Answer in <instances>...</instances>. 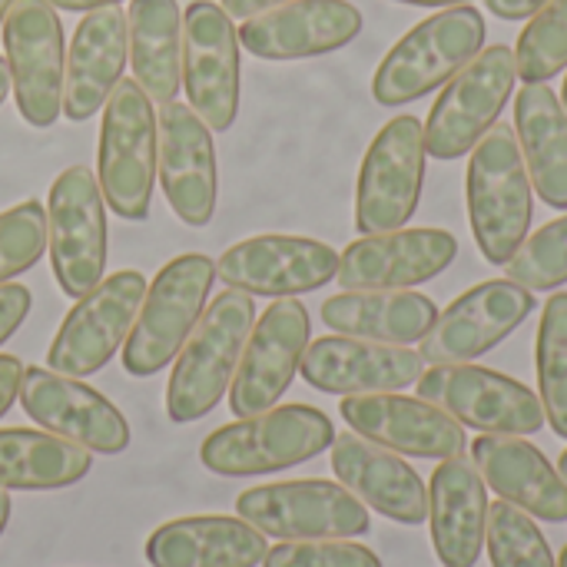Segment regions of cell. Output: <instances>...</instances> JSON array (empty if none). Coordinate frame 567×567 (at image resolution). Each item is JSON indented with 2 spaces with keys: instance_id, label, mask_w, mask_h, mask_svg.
<instances>
[{
  "instance_id": "1",
  "label": "cell",
  "mask_w": 567,
  "mask_h": 567,
  "mask_svg": "<svg viewBox=\"0 0 567 567\" xmlns=\"http://www.w3.org/2000/svg\"><path fill=\"white\" fill-rule=\"evenodd\" d=\"M256 322V302L243 289H226L213 296V306L203 309L196 329L176 355L169 385H166V415L176 425L199 422L209 415L219 399L229 392L249 329Z\"/></svg>"
},
{
  "instance_id": "2",
  "label": "cell",
  "mask_w": 567,
  "mask_h": 567,
  "mask_svg": "<svg viewBox=\"0 0 567 567\" xmlns=\"http://www.w3.org/2000/svg\"><path fill=\"white\" fill-rule=\"evenodd\" d=\"M532 176L508 123H495L468 159L465 199L475 243L492 266H508L528 239L532 226Z\"/></svg>"
},
{
  "instance_id": "3",
  "label": "cell",
  "mask_w": 567,
  "mask_h": 567,
  "mask_svg": "<svg viewBox=\"0 0 567 567\" xmlns=\"http://www.w3.org/2000/svg\"><path fill=\"white\" fill-rule=\"evenodd\" d=\"M159 169V120L136 80H120L100 123L96 173L106 206L130 223H143L153 206Z\"/></svg>"
},
{
  "instance_id": "4",
  "label": "cell",
  "mask_w": 567,
  "mask_h": 567,
  "mask_svg": "<svg viewBox=\"0 0 567 567\" xmlns=\"http://www.w3.org/2000/svg\"><path fill=\"white\" fill-rule=\"evenodd\" d=\"M332 439L336 429L326 412L312 405H279L216 429L203 442L199 462L223 478H256L322 455L332 449Z\"/></svg>"
},
{
  "instance_id": "5",
  "label": "cell",
  "mask_w": 567,
  "mask_h": 567,
  "mask_svg": "<svg viewBox=\"0 0 567 567\" xmlns=\"http://www.w3.org/2000/svg\"><path fill=\"white\" fill-rule=\"evenodd\" d=\"M485 47V17L462 3L415 23L379 63L372 96L382 106H402L445 86Z\"/></svg>"
},
{
  "instance_id": "6",
  "label": "cell",
  "mask_w": 567,
  "mask_h": 567,
  "mask_svg": "<svg viewBox=\"0 0 567 567\" xmlns=\"http://www.w3.org/2000/svg\"><path fill=\"white\" fill-rule=\"evenodd\" d=\"M213 279L216 266L203 252L176 256L156 272L123 342V369L133 379H150L179 355L206 309Z\"/></svg>"
},
{
  "instance_id": "7",
  "label": "cell",
  "mask_w": 567,
  "mask_h": 567,
  "mask_svg": "<svg viewBox=\"0 0 567 567\" xmlns=\"http://www.w3.org/2000/svg\"><path fill=\"white\" fill-rule=\"evenodd\" d=\"M47 249L53 276L70 299L86 296L106 276V199L86 166H66L47 199Z\"/></svg>"
},
{
  "instance_id": "8",
  "label": "cell",
  "mask_w": 567,
  "mask_h": 567,
  "mask_svg": "<svg viewBox=\"0 0 567 567\" xmlns=\"http://www.w3.org/2000/svg\"><path fill=\"white\" fill-rule=\"evenodd\" d=\"M236 515L279 542L359 538L372 525L369 508L346 485L322 478L256 485L236 498Z\"/></svg>"
},
{
  "instance_id": "9",
  "label": "cell",
  "mask_w": 567,
  "mask_h": 567,
  "mask_svg": "<svg viewBox=\"0 0 567 567\" xmlns=\"http://www.w3.org/2000/svg\"><path fill=\"white\" fill-rule=\"evenodd\" d=\"M425 126L412 113L389 120L375 133L355 186V229L362 236L402 229L415 216L425 183Z\"/></svg>"
},
{
  "instance_id": "10",
  "label": "cell",
  "mask_w": 567,
  "mask_h": 567,
  "mask_svg": "<svg viewBox=\"0 0 567 567\" xmlns=\"http://www.w3.org/2000/svg\"><path fill=\"white\" fill-rule=\"evenodd\" d=\"M518 70L515 50L505 43L485 47L465 70H458L425 123V150L435 159H458L478 146V140L498 123L505 103L512 100Z\"/></svg>"
},
{
  "instance_id": "11",
  "label": "cell",
  "mask_w": 567,
  "mask_h": 567,
  "mask_svg": "<svg viewBox=\"0 0 567 567\" xmlns=\"http://www.w3.org/2000/svg\"><path fill=\"white\" fill-rule=\"evenodd\" d=\"M3 60L17 113L30 126H53L63 113V23L50 0H13L3 17Z\"/></svg>"
},
{
  "instance_id": "12",
  "label": "cell",
  "mask_w": 567,
  "mask_h": 567,
  "mask_svg": "<svg viewBox=\"0 0 567 567\" xmlns=\"http://www.w3.org/2000/svg\"><path fill=\"white\" fill-rule=\"evenodd\" d=\"M419 399L449 412L462 429H475L485 435H535L545 429L542 399L492 369L462 362V365H432L422 372Z\"/></svg>"
},
{
  "instance_id": "13",
  "label": "cell",
  "mask_w": 567,
  "mask_h": 567,
  "mask_svg": "<svg viewBox=\"0 0 567 567\" xmlns=\"http://www.w3.org/2000/svg\"><path fill=\"white\" fill-rule=\"evenodd\" d=\"M143 296L146 279L136 269L113 272L86 296H80L50 342V369L70 379H86L100 372L123 349Z\"/></svg>"
},
{
  "instance_id": "14",
  "label": "cell",
  "mask_w": 567,
  "mask_h": 567,
  "mask_svg": "<svg viewBox=\"0 0 567 567\" xmlns=\"http://www.w3.org/2000/svg\"><path fill=\"white\" fill-rule=\"evenodd\" d=\"M239 33L233 17L213 0H193L183 13V86L189 110L226 133L239 113Z\"/></svg>"
},
{
  "instance_id": "15",
  "label": "cell",
  "mask_w": 567,
  "mask_h": 567,
  "mask_svg": "<svg viewBox=\"0 0 567 567\" xmlns=\"http://www.w3.org/2000/svg\"><path fill=\"white\" fill-rule=\"evenodd\" d=\"M309 332V312L299 299H276L259 322H252L236 379L229 385V412L236 419L276 409L302 365Z\"/></svg>"
},
{
  "instance_id": "16",
  "label": "cell",
  "mask_w": 567,
  "mask_h": 567,
  "mask_svg": "<svg viewBox=\"0 0 567 567\" xmlns=\"http://www.w3.org/2000/svg\"><path fill=\"white\" fill-rule=\"evenodd\" d=\"M17 399L43 432H53L86 452L120 455L130 449V422L123 412L80 379L30 365L23 369Z\"/></svg>"
},
{
  "instance_id": "17",
  "label": "cell",
  "mask_w": 567,
  "mask_h": 567,
  "mask_svg": "<svg viewBox=\"0 0 567 567\" xmlns=\"http://www.w3.org/2000/svg\"><path fill=\"white\" fill-rule=\"evenodd\" d=\"M535 312L532 289L512 279H488L468 292H462L425 332L422 339V362L432 365H462L498 342H505L528 316Z\"/></svg>"
},
{
  "instance_id": "18",
  "label": "cell",
  "mask_w": 567,
  "mask_h": 567,
  "mask_svg": "<svg viewBox=\"0 0 567 567\" xmlns=\"http://www.w3.org/2000/svg\"><path fill=\"white\" fill-rule=\"evenodd\" d=\"M336 272L339 252L306 236H252L229 246L216 262V276L229 289L269 299L316 292L332 282Z\"/></svg>"
},
{
  "instance_id": "19",
  "label": "cell",
  "mask_w": 567,
  "mask_h": 567,
  "mask_svg": "<svg viewBox=\"0 0 567 567\" xmlns=\"http://www.w3.org/2000/svg\"><path fill=\"white\" fill-rule=\"evenodd\" d=\"M339 412L352 432L399 455L445 462L465 452V429L425 399L399 392L346 395Z\"/></svg>"
},
{
  "instance_id": "20",
  "label": "cell",
  "mask_w": 567,
  "mask_h": 567,
  "mask_svg": "<svg viewBox=\"0 0 567 567\" xmlns=\"http://www.w3.org/2000/svg\"><path fill=\"white\" fill-rule=\"evenodd\" d=\"M458 256V243L445 229H392L362 236L339 256L336 282L359 289H412L445 272Z\"/></svg>"
},
{
  "instance_id": "21",
  "label": "cell",
  "mask_w": 567,
  "mask_h": 567,
  "mask_svg": "<svg viewBox=\"0 0 567 567\" xmlns=\"http://www.w3.org/2000/svg\"><path fill=\"white\" fill-rule=\"evenodd\" d=\"M299 372L312 389L329 395H375L409 389L422 379L425 362L409 346L326 336L306 349Z\"/></svg>"
},
{
  "instance_id": "22",
  "label": "cell",
  "mask_w": 567,
  "mask_h": 567,
  "mask_svg": "<svg viewBox=\"0 0 567 567\" xmlns=\"http://www.w3.org/2000/svg\"><path fill=\"white\" fill-rule=\"evenodd\" d=\"M239 43L262 60H306L342 50L362 33V13L349 0H289L243 20Z\"/></svg>"
},
{
  "instance_id": "23",
  "label": "cell",
  "mask_w": 567,
  "mask_h": 567,
  "mask_svg": "<svg viewBox=\"0 0 567 567\" xmlns=\"http://www.w3.org/2000/svg\"><path fill=\"white\" fill-rule=\"evenodd\" d=\"M159 186L186 226H206L216 213V146L213 130L189 103L159 110Z\"/></svg>"
},
{
  "instance_id": "24",
  "label": "cell",
  "mask_w": 567,
  "mask_h": 567,
  "mask_svg": "<svg viewBox=\"0 0 567 567\" xmlns=\"http://www.w3.org/2000/svg\"><path fill=\"white\" fill-rule=\"evenodd\" d=\"M332 472L336 478L372 512L399 525L429 522V488L422 475L359 432H342L332 439Z\"/></svg>"
},
{
  "instance_id": "25",
  "label": "cell",
  "mask_w": 567,
  "mask_h": 567,
  "mask_svg": "<svg viewBox=\"0 0 567 567\" xmlns=\"http://www.w3.org/2000/svg\"><path fill=\"white\" fill-rule=\"evenodd\" d=\"M130 60L126 13L120 7L90 10L73 30L63 70V116L73 123L100 113L123 80Z\"/></svg>"
},
{
  "instance_id": "26",
  "label": "cell",
  "mask_w": 567,
  "mask_h": 567,
  "mask_svg": "<svg viewBox=\"0 0 567 567\" xmlns=\"http://www.w3.org/2000/svg\"><path fill=\"white\" fill-rule=\"evenodd\" d=\"M429 522L442 565H478L488 532V492L472 458L455 455L439 462L429 485Z\"/></svg>"
},
{
  "instance_id": "27",
  "label": "cell",
  "mask_w": 567,
  "mask_h": 567,
  "mask_svg": "<svg viewBox=\"0 0 567 567\" xmlns=\"http://www.w3.org/2000/svg\"><path fill=\"white\" fill-rule=\"evenodd\" d=\"M472 462L502 502H512L551 525L567 522V482L551 468L542 449L522 435H478L472 442Z\"/></svg>"
},
{
  "instance_id": "28",
  "label": "cell",
  "mask_w": 567,
  "mask_h": 567,
  "mask_svg": "<svg viewBox=\"0 0 567 567\" xmlns=\"http://www.w3.org/2000/svg\"><path fill=\"white\" fill-rule=\"evenodd\" d=\"M266 535L243 518L196 515L159 525L146 542L153 567H259Z\"/></svg>"
},
{
  "instance_id": "29",
  "label": "cell",
  "mask_w": 567,
  "mask_h": 567,
  "mask_svg": "<svg viewBox=\"0 0 567 567\" xmlns=\"http://www.w3.org/2000/svg\"><path fill=\"white\" fill-rule=\"evenodd\" d=\"M435 319V302L412 289H342L339 296L322 302V322L332 332L389 346L422 342Z\"/></svg>"
},
{
  "instance_id": "30",
  "label": "cell",
  "mask_w": 567,
  "mask_h": 567,
  "mask_svg": "<svg viewBox=\"0 0 567 567\" xmlns=\"http://www.w3.org/2000/svg\"><path fill=\"white\" fill-rule=\"evenodd\" d=\"M515 133L535 193L567 209V110L548 83H525L515 103Z\"/></svg>"
},
{
  "instance_id": "31",
  "label": "cell",
  "mask_w": 567,
  "mask_h": 567,
  "mask_svg": "<svg viewBox=\"0 0 567 567\" xmlns=\"http://www.w3.org/2000/svg\"><path fill=\"white\" fill-rule=\"evenodd\" d=\"M133 80L153 103H173L183 86V13L176 0H133L126 13Z\"/></svg>"
},
{
  "instance_id": "32",
  "label": "cell",
  "mask_w": 567,
  "mask_h": 567,
  "mask_svg": "<svg viewBox=\"0 0 567 567\" xmlns=\"http://www.w3.org/2000/svg\"><path fill=\"white\" fill-rule=\"evenodd\" d=\"M93 452L33 429H0V488L3 492H53L76 485Z\"/></svg>"
},
{
  "instance_id": "33",
  "label": "cell",
  "mask_w": 567,
  "mask_h": 567,
  "mask_svg": "<svg viewBox=\"0 0 567 567\" xmlns=\"http://www.w3.org/2000/svg\"><path fill=\"white\" fill-rule=\"evenodd\" d=\"M538 389L545 422L567 439V292L548 299L538 326Z\"/></svg>"
},
{
  "instance_id": "34",
  "label": "cell",
  "mask_w": 567,
  "mask_h": 567,
  "mask_svg": "<svg viewBox=\"0 0 567 567\" xmlns=\"http://www.w3.org/2000/svg\"><path fill=\"white\" fill-rule=\"evenodd\" d=\"M492 567H558L542 528L512 502L488 505V532H485Z\"/></svg>"
},
{
  "instance_id": "35",
  "label": "cell",
  "mask_w": 567,
  "mask_h": 567,
  "mask_svg": "<svg viewBox=\"0 0 567 567\" xmlns=\"http://www.w3.org/2000/svg\"><path fill=\"white\" fill-rule=\"evenodd\" d=\"M515 70L525 83H548L567 70V0H548L522 30Z\"/></svg>"
},
{
  "instance_id": "36",
  "label": "cell",
  "mask_w": 567,
  "mask_h": 567,
  "mask_svg": "<svg viewBox=\"0 0 567 567\" xmlns=\"http://www.w3.org/2000/svg\"><path fill=\"white\" fill-rule=\"evenodd\" d=\"M508 279L532 292L558 289L567 282V216L542 226L532 239L522 243L508 262Z\"/></svg>"
},
{
  "instance_id": "37",
  "label": "cell",
  "mask_w": 567,
  "mask_h": 567,
  "mask_svg": "<svg viewBox=\"0 0 567 567\" xmlns=\"http://www.w3.org/2000/svg\"><path fill=\"white\" fill-rule=\"evenodd\" d=\"M47 249V209L37 199L0 213V286L40 262Z\"/></svg>"
},
{
  "instance_id": "38",
  "label": "cell",
  "mask_w": 567,
  "mask_h": 567,
  "mask_svg": "<svg viewBox=\"0 0 567 567\" xmlns=\"http://www.w3.org/2000/svg\"><path fill=\"white\" fill-rule=\"evenodd\" d=\"M262 567H382V561L365 545L329 538V542H282L266 551Z\"/></svg>"
},
{
  "instance_id": "39",
  "label": "cell",
  "mask_w": 567,
  "mask_h": 567,
  "mask_svg": "<svg viewBox=\"0 0 567 567\" xmlns=\"http://www.w3.org/2000/svg\"><path fill=\"white\" fill-rule=\"evenodd\" d=\"M33 296L27 286L20 282H3L0 286V346L23 326V319L30 316Z\"/></svg>"
},
{
  "instance_id": "40",
  "label": "cell",
  "mask_w": 567,
  "mask_h": 567,
  "mask_svg": "<svg viewBox=\"0 0 567 567\" xmlns=\"http://www.w3.org/2000/svg\"><path fill=\"white\" fill-rule=\"evenodd\" d=\"M20 379H23V365L17 355H0V419L13 409L17 392H20Z\"/></svg>"
},
{
  "instance_id": "41",
  "label": "cell",
  "mask_w": 567,
  "mask_h": 567,
  "mask_svg": "<svg viewBox=\"0 0 567 567\" xmlns=\"http://www.w3.org/2000/svg\"><path fill=\"white\" fill-rule=\"evenodd\" d=\"M485 3L502 20H525V17H535L548 0H485Z\"/></svg>"
},
{
  "instance_id": "42",
  "label": "cell",
  "mask_w": 567,
  "mask_h": 567,
  "mask_svg": "<svg viewBox=\"0 0 567 567\" xmlns=\"http://www.w3.org/2000/svg\"><path fill=\"white\" fill-rule=\"evenodd\" d=\"M279 3H289V0H219V7H223L229 17H243V20H249V17H256V13H266V10H272V7H279Z\"/></svg>"
},
{
  "instance_id": "43",
  "label": "cell",
  "mask_w": 567,
  "mask_h": 567,
  "mask_svg": "<svg viewBox=\"0 0 567 567\" xmlns=\"http://www.w3.org/2000/svg\"><path fill=\"white\" fill-rule=\"evenodd\" d=\"M56 10H73V13H90V10H100V7H116L120 0H50Z\"/></svg>"
},
{
  "instance_id": "44",
  "label": "cell",
  "mask_w": 567,
  "mask_h": 567,
  "mask_svg": "<svg viewBox=\"0 0 567 567\" xmlns=\"http://www.w3.org/2000/svg\"><path fill=\"white\" fill-rule=\"evenodd\" d=\"M399 3H412V7H462L472 0H399Z\"/></svg>"
},
{
  "instance_id": "45",
  "label": "cell",
  "mask_w": 567,
  "mask_h": 567,
  "mask_svg": "<svg viewBox=\"0 0 567 567\" xmlns=\"http://www.w3.org/2000/svg\"><path fill=\"white\" fill-rule=\"evenodd\" d=\"M10 512H13V502H10V495L0 488V535H3V528H7V522H10Z\"/></svg>"
},
{
  "instance_id": "46",
  "label": "cell",
  "mask_w": 567,
  "mask_h": 567,
  "mask_svg": "<svg viewBox=\"0 0 567 567\" xmlns=\"http://www.w3.org/2000/svg\"><path fill=\"white\" fill-rule=\"evenodd\" d=\"M7 93H10V70H7V60L0 56V106H3Z\"/></svg>"
},
{
  "instance_id": "47",
  "label": "cell",
  "mask_w": 567,
  "mask_h": 567,
  "mask_svg": "<svg viewBox=\"0 0 567 567\" xmlns=\"http://www.w3.org/2000/svg\"><path fill=\"white\" fill-rule=\"evenodd\" d=\"M558 475L567 482V449L561 452V458H558Z\"/></svg>"
},
{
  "instance_id": "48",
  "label": "cell",
  "mask_w": 567,
  "mask_h": 567,
  "mask_svg": "<svg viewBox=\"0 0 567 567\" xmlns=\"http://www.w3.org/2000/svg\"><path fill=\"white\" fill-rule=\"evenodd\" d=\"M10 3H13V0H0V20L7 17V10H10Z\"/></svg>"
},
{
  "instance_id": "49",
  "label": "cell",
  "mask_w": 567,
  "mask_h": 567,
  "mask_svg": "<svg viewBox=\"0 0 567 567\" xmlns=\"http://www.w3.org/2000/svg\"><path fill=\"white\" fill-rule=\"evenodd\" d=\"M561 106L567 110V76H565V86H561Z\"/></svg>"
},
{
  "instance_id": "50",
  "label": "cell",
  "mask_w": 567,
  "mask_h": 567,
  "mask_svg": "<svg viewBox=\"0 0 567 567\" xmlns=\"http://www.w3.org/2000/svg\"><path fill=\"white\" fill-rule=\"evenodd\" d=\"M558 567H567V548L561 551V558H558Z\"/></svg>"
}]
</instances>
